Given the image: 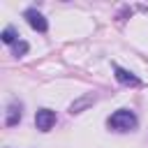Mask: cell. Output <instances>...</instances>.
<instances>
[{"label":"cell","instance_id":"obj_8","mask_svg":"<svg viewBox=\"0 0 148 148\" xmlns=\"http://www.w3.org/2000/svg\"><path fill=\"white\" fill-rule=\"evenodd\" d=\"M28 49H30V46H28V42L18 39V42H16L14 46H12V53H14L16 58H21V56H25V53H28Z\"/></svg>","mask_w":148,"mask_h":148},{"label":"cell","instance_id":"obj_6","mask_svg":"<svg viewBox=\"0 0 148 148\" xmlns=\"http://www.w3.org/2000/svg\"><path fill=\"white\" fill-rule=\"evenodd\" d=\"M95 95L92 92H88V95H83V97H79V99H74L72 104H69V113H81L83 109H88V106H92L95 104Z\"/></svg>","mask_w":148,"mask_h":148},{"label":"cell","instance_id":"obj_3","mask_svg":"<svg viewBox=\"0 0 148 148\" xmlns=\"http://www.w3.org/2000/svg\"><path fill=\"white\" fill-rule=\"evenodd\" d=\"M35 125H37V130L49 132V130L56 125V111H51V109H39V111L35 113Z\"/></svg>","mask_w":148,"mask_h":148},{"label":"cell","instance_id":"obj_2","mask_svg":"<svg viewBox=\"0 0 148 148\" xmlns=\"http://www.w3.org/2000/svg\"><path fill=\"white\" fill-rule=\"evenodd\" d=\"M23 16H25V21H28V25H30L32 30H37V32H46V30H49V21L44 18L42 12H37V9L30 7V9H25Z\"/></svg>","mask_w":148,"mask_h":148},{"label":"cell","instance_id":"obj_5","mask_svg":"<svg viewBox=\"0 0 148 148\" xmlns=\"http://www.w3.org/2000/svg\"><path fill=\"white\" fill-rule=\"evenodd\" d=\"M21 102H12L9 106H7V113H5V125H9V127H14V125H18V120H21Z\"/></svg>","mask_w":148,"mask_h":148},{"label":"cell","instance_id":"obj_4","mask_svg":"<svg viewBox=\"0 0 148 148\" xmlns=\"http://www.w3.org/2000/svg\"><path fill=\"white\" fill-rule=\"evenodd\" d=\"M113 72H116V81H118L120 86H139V83H141V79H139L136 74H132L130 69L113 67Z\"/></svg>","mask_w":148,"mask_h":148},{"label":"cell","instance_id":"obj_1","mask_svg":"<svg viewBox=\"0 0 148 148\" xmlns=\"http://www.w3.org/2000/svg\"><path fill=\"white\" fill-rule=\"evenodd\" d=\"M136 116L130 111V109H118V111H113L111 116H109V120H106V125L111 127V130H116V132H130V130H134L136 127Z\"/></svg>","mask_w":148,"mask_h":148},{"label":"cell","instance_id":"obj_7","mask_svg":"<svg viewBox=\"0 0 148 148\" xmlns=\"http://www.w3.org/2000/svg\"><path fill=\"white\" fill-rule=\"evenodd\" d=\"M0 39H2L5 44H12V46H14V44L18 42V35H16V30H14L12 25H7V28L2 30V35H0Z\"/></svg>","mask_w":148,"mask_h":148}]
</instances>
